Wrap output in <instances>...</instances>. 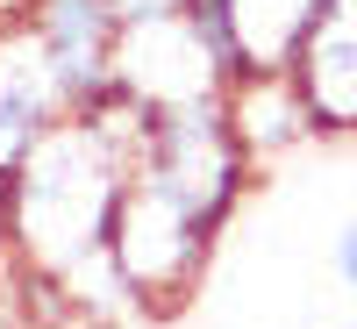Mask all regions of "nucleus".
I'll return each mask as SVG.
<instances>
[{"label": "nucleus", "mask_w": 357, "mask_h": 329, "mask_svg": "<svg viewBox=\"0 0 357 329\" xmlns=\"http://www.w3.org/2000/svg\"><path fill=\"white\" fill-rule=\"evenodd\" d=\"M100 251H107V265H114V279H122L129 308L172 315V308L193 301L207 258H215V229L193 215L186 193H172L165 179H151L143 165H129Z\"/></svg>", "instance_id": "f257e3e1"}, {"label": "nucleus", "mask_w": 357, "mask_h": 329, "mask_svg": "<svg viewBox=\"0 0 357 329\" xmlns=\"http://www.w3.org/2000/svg\"><path fill=\"white\" fill-rule=\"evenodd\" d=\"M22 22L50 65V86L65 101V115H86L114 94V36H122L114 0H29Z\"/></svg>", "instance_id": "f03ea898"}, {"label": "nucleus", "mask_w": 357, "mask_h": 329, "mask_svg": "<svg viewBox=\"0 0 357 329\" xmlns=\"http://www.w3.org/2000/svg\"><path fill=\"white\" fill-rule=\"evenodd\" d=\"M114 94H129L136 108H193V101H222V72L207 43L193 36L186 15L165 22H122L114 36Z\"/></svg>", "instance_id": "7ed1b4c3"}, {"label": "nucleus", "mask_w": 357, "mask_h": 329, "mask_svg": "<svg viewBox=\"0 0 357 329\" xmlns=\"http://www.w3.org/2000/svg\"><path fill=\"white\" fill-rule=\"evenodd\" d=\"M286 79L301 86V101L314 115V136H350L357 129V0H329L314 15Z\"/></svg>", "instance_id": "20e7f679"}, {"label": "nucleus", "mask_w": 357, "mask_h": 329, "mask_svg": "<svg viewBox=\"0 0 357 329\" xmlns=\"http://www.w3.org/2000/svg\"><path fill=\"white\" fill-rule=\"evenodd\" d=\"M222 122L236 136V151H243L250 165H272L286 151H301V143L314 136V115L301 101V86H293L286 72H243L222 86Z\"/></svg>", "instance_id": "39448f33"}, {"label": "nucleus", "mask_w": 357, "mask_h": 329, "mask_svg": "<svg viewBox=\"0 0 357 329\" xmlns=\"http://www.w3.org/2000/svg\"><path fill=\"white\" fill-rule=\"evenodd\" d=\"M215 8L229 29L236 79H243V72H286L293 65V50L307 43L321 0H215Z\"/></svg>", "instance_id": "423d86ee"}, {"label": "nucleus", "mask_w": 357, "mask_h": 329, "mask_svg": "<svg viewBox=\"0 0 357 329\" xmlns=\"http://www.w3.org/2000/svg\"><path fill=\"white\" fill-rule=\"evenodd\" d=\"M336 279H343V286H357V215L336 229Z\"/></svg>", "instance_id": "0eeeda50"}]
</instances>
